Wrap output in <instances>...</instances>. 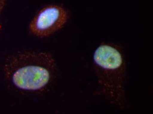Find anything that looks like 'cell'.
Listing matches in <instances>:
<instances>
[{
	"instance_id": "obj_4",
	"label": "cell",
	"mask_w": 153,
	"mask_h": 114,
	"mask_svg": "<svg viewBox=\"0 0 153 114\" xmlns=\"http://www.w3.org/2000/svg\"><path fill=\"white\" fill-rule=\"evenodd\" d=\"M6 1L7 0H0V13L2 10L3 8L4 7L6 3Z\"/></svg>"
},
{
	"instance_id": "obj_3",
	"label": "cell",
	"mask_w": 153,
	"mask_h": 114,
	"mask_svg": "<svg viewBox=\"0 0 153 114\" xmlns=\"http://www.w3.org/2000/svg\"><path fill=\"white\" fill-rule=\"evenodd\" d=\"M68 11L59 5L51 4L42 8L31 21L29 31L39 38H46L61 29L68 19Z\"/></svg>"
},
{
	"instance_id": "obj_2",
	"label": "cell",
	"mask_w": 153,
	"mask_h": 114,
	"mask_svg": "<svg viewBox=\"0 0 153 114\" xmlns=\"http://www.w3.org/2000/svg\"><path fill=\"white\" fill-rule=\"evenodd\" d=\"M56 63L50 53L24 51L10 62L8 73L14 85L24 90L37 91L46 87L53 77Z\"/></svg>"
},
{
	"instance_id": "obj_1",
	"label": "cell",
	"mask_w": 153,
	"mask_h": 114,
	"mask_svg": "<svg viewBox=\"0 0 153 114\" xmlns=\"http://www.w3.org/2000/svg\"><path fill=\"white\" fill-rule=\"evenodd\" d=\"M93 64L101 94L111 104L123 109L126 106V66L118 49L102 44L94 52Z\"/></svg>"
}]
</instances>
